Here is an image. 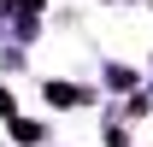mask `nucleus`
Returning <instances> with one entry per match:
<instances>
[{
    "label": "nucleus",
    "mask_w": 153,
    "mask_h": 147,
    "mask_svg": "<svg viewBox=\"0 0 153 147\" xmlns=\"http://www.w3.org/2000/svg\"><path fill=\"white\" fill-rule=\"evenodd\" d=\"M0 112H12V100H6V88H0Z\"/></svg>",
    "instance_id": "obj_1"
}]
</instances>
